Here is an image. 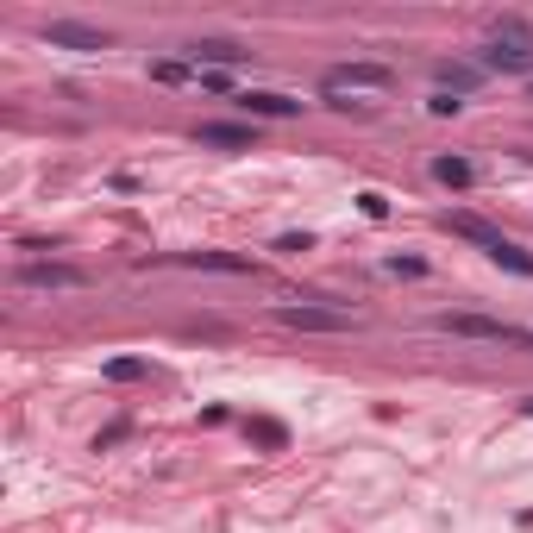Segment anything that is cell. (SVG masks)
<instances>
[{
	"label": "cell",
	"instance_id": "8",
	"mask_svg": "<svg viewBox=\"0 0 533 533\" xmlns=\"http://www.w3.org/2000/svg\"><path fill=\"white\" fill-rule=\"evenodd\" d=\"M19 283L26 289H82L88 276L76 264H19Z\"/></svg>",
	"mask_w": 533,
	"mask_h": 533
},
{
	"label": "cell",
	"instance_id": "10",
	"mask_svg": "<svg viewBox=\"0 0 533 533\" xmlns=\"http://www.w3.org/2000/svg\"><path fill=\"white\" fill-rule=\"evenodd\" d=\"M245 57H251V51H245L239 38H195V44H189V63H195V69H201V63H207V69H226V63H245Z\"/></svg>",
	"mask_w": 533,
	"mask_h": 533
},
{
	"label": "cell",
	"instance_id": "16",
	"mask_svg": "<svg viewBox=\"0 0 533 533\" xmlns=\"http://www.w3.org/2000/svg\"><path fill=\"white\" fill-rule=\"evenodd\" d=\"M251 439H258V446H283V427H276V421H251Z\"/></svg>",
	"mask_w": 533,
	"mask_h": 533
},
{
	"label": "cell",
	"instance_id": "9",
	"mask_svg": "<svg viewBox=\"0 0 533 533\" xmlns=\"http://www.w3.org/2000/svg\"><path fill=\"white\" fill-rule=\"evenodd\" d=\"M239 107L251 113V120H295V113H301V101L276 95V88H245V95H239Z\"/></svg>",
	"mask_w": 533,
	"mask_h": 533
},
{
	"label": "cell",
	"instance_id": "14",
	"mask_svg": "<svg viewBox=\"0 0 533 533\" xmlns=\"http://www.w3.org/2000/svg\"><path fill=\"white\" fill-rule=\"evenodd\" d=\"M145 370H151L145 358H113V364H107V383H138Z\"/></svg>",
	"mask_w": 533,
	"mask_h": 533
},
{
	"label": "cell",
	"instance_id": "17",
	"mask_svg": "<svg viewBox=\"0 0 533 533\" xmlns=\"http://www.w3.org/2000/svg\"><path fill=\"white\" fill-rule=\"evenodd\" d=\"M358 207H364V214H370V220H383V214H389V201H383L377 189H364V195H358Z\"/></svg>",
	"mask_w": 533,
	"mask_h": 533
},
{
	"label": "cell",
	"instance_id": "12",
	"mask_svg": "<svg viewBox=\"0 0 533 533\" xmlns=\"http://www.w3.org/2000/svg\"><path fill=\"white\" fill-rule=\"evenodd\" d=\"M433 82H439V95H458V101H465L471 88L483 82V69H477V63H439V69H433Z\"/></svg>",
	"mask_w": 533,
	"mask_h": 533
},
{
	"label": "cell",
	"instance_id": "1",
	"mask_svg": "<svg viewBox=\"0 0 533 533\" xmlns=\"http://www.w3.org/2000/svg\"><path fill=\"white\" fill-rule=\"evenodd\" d=\"M477 69H483V76H490V69H502V76H533V26L521 13H502L490 26Z\"/></svg>",
	"mask_w": 533,
	"mask_h": 533
},
{
	"label": "cell",
	"instance_id": "20",
	"mask_svg": "<svg viewBox=\"0 0 533 533\" xmlns=\"http://www.w3.org/2000/svg\"><path fill=\"white\" fill-rule=\"evenodd\" d=\"M527 414H533V396H527Z\"/></svg>",
	"mask_w": 533,
	"mask_h": 533
},
{
	"label": "cell",
	"instance_id": "21",
	"mask_svg": "<svg viewBox=\"0 0 533 533\" xmlns=\"http://www.w3.org/2000/svg\"><path fill=\"white\" fill-rule=\"evenodd\" d=\"M527 95H533V82H527Z\"/></svg>",
	"mask_w": 533,
	"mask_h": 533
},
{
	"label": "cell",
	"instance_id": "7",
	"mask_svg": "<svg viewBox=\"0 0 533 533\" xmlns=\"http://www.w3.org/2000/svg\"><path fill=\"white\" fill-rule=\"evenodd\" d=\"M195 145H207V151H251V145H258V126L207 120V126H195Z\"/></svg>",
	"mask_w": 533,
	"mask_h": 533
},
{
	"label": "cell",
	"instance_id": "3",
	"mask_svg": "<svg viewBox=\"0 0 533 533\" xmlns=\"http://www.w3.org/2000/svg\"><path fill=\"white\" fill-rule=\"evenodd\" d=\"M276 320L295 333H352L358 327L352 308H320V301H289V308H276Z\"/></svg>",
	"mask_w": 533,
	"mask_h": 533
},
{
	"label": "cell",
	"instance_id": "6",
	"mask_svg": "<svg viewBox=\"0 0 533 533\" xmlns=\"http://www.w3.org/2000/svg\"><path fill=\"white\" fill-rule=\"evenodd\" d=\"M446 233H452V239H471L483 258H502V251L515 245V239H502L496 226H490V220H477V214H446Z\"/></svg>",
	"mask_w": 533,
	"mask_h": 533
},
{
	"label": "cell",
	"instance_id": "19",
	"mask_svg": "<svg viewBox=\"0 0 533 533\" xmlns=\"http://www.w3.org/2000/svg\"><path fill=\"white\" fill-rule=\"evenodd\" d=\"M389 270H396V276H421L427 264H421V258H389Z\"/></svg>",
	"mask_w": 533,
	"mask_h": 533
},
{
	"label": "cell",
	"instance_id": "15",
	"mask_svg": "<svg viewBox=\"0 0 533 533\" xmlns=\"http://www.w3.org/2000/svg\"><path fill=\"white\" fill-rule=\"evenodd\" d=\"M151 82H189V63H176V57H164V63H151Z\"/></svg>",
	"mask_w": 533,
	"mask_h": 533
},
{
	"label": "cell",
	"instance_id": "4",
	"mask_svg": "<svg viewBox=\"0 0 533 533\" xmlns=\"http://www.w3.org/2000/svg\"><path fill=\"white\" fill-rule=\"evenodd\" d=\"M38 38H44V44H57V51H107V44H113V32L88 26V19H44Z\"/></svg>",
	"mask_w": 533,
	"mask_h": 533
},
{
	"label": "cell",
	"instance_id": "5",
	"mask_svg": "<svg viewBox=\"0 0 533 533\" xmlns=\"http://www.w3.org/2000/svg\"><path fill=\"white\" fill-rule=\"evenodd\" d=\"M389 82H396L389 63H333L327 69V95H345V88L358 95V88H389Z\"/></svg>",
	"mask_w": 533,
	"mask_h": 533
},
{
	"label": "cell",
	"instance_id": "2",
	"mask_svg": "<svg viewBox=\"0 0 533 533\" xmlns=\"http://www.w3.org/2000/svg\"><path fill=\"white\" fill-rule=\"evenodd\" d=\"M433 327H439V333H452V339H483V345H533L521 327H508V320H490V314H439Z\"/></svg>",
	"mask_w": 533,
	"mask_h": 533
},
{
	"label": "cell",
	"instance_id": "11",
	"mask_svg": "<svg viewBox=\"0 0 533 533\" xmlns=\"http://www.w3.org/2000/svg\"><path fill=\"white\" fill-rule=\"evenodd\" d=\"M176 264H189V270H220V276H251L258 264L239 258V251H182Z\"/></svg>",
	"mask_w": 533,
	"mask_h": 533
},
{
	"label": "cell",
	"instance_id": "13",
	"mask_svg": "<svg viewBox=\"0 0 533 533\" xmlns=\"http://www.w3.org/2000/svg\"><path fill=\"white\" fill-rule=\"evenodd\" d=\"M433 182H446V189H471L477 170L465 164V157H433Z\"/></svg>",
	"mask_w": 533,
	"mask_h": 533
},
{
	"label": "cell",
	"instance_id": "18",
	"mask_svg": "<svg viewBox=\"0 0 533 533\" xmlns=\"http://www.w3.org/2000/svg\"><path fill=\"white\" fill-rule=\"evenodd\" d=\"M458 107H465V101H458V95H439V88H433V101H427V113H439V120H446V113H458Z\"/></svg>",
	"mask_w": 533,
	"mask_h": 533
}]
</instances>
